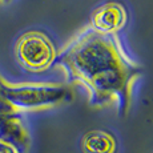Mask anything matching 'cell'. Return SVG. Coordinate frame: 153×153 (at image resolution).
<instances>
[{"instance_id": "obj_1", "label": "cell", "mask_w": 153, "mask_h": 153, "mask_svg": "<svg viewBox=\"0 0 153 153\" xmlns=\"http://www.w3.org/2000/svg\"><path fill=\"white\" fill-rule=\"evenodd\" d=\"M53 64L64 69L68 83L87 88L91 105L114 101L119 116H126L132 83L141 69L126 57L114 35L85 28L56 56Z\"/></svg>"}, {"instance_id": "obj_2", "label": "cell", "mask_w": 153, "mask_h": 153, "mask_svg": "<svg viewBox=\"0 0 153 153\" xmlns=\"http://www.w3.org/2000/svg\"><path fill=\"white\" fill-rule=\"evenodd\" d=\"M3 99L19 113L59 105L71 97V92L63 85L53 84H20L11 85L0 80Z\"/></svg>"}, {"instance_id": "obj_3", "label": "cell", "mask_w": 153, "mask_h": 153, "mask_svg": "<svg viewBox=\"0 0 153 153\" xmlns=\"http://www.w3.org/2000/svg\"><path fill=\"white\" fill-rule=\"evenodd\" d=\"M15 55L19 64L31 72H42L55 63L56 48L42 32L31 31L22 35L15 47Z\"/></svg>"}, {"instance_id": "obj_4", "label": "cell", "mask_w": 153, "mask_h": 153, "mask_svg": "<svg viewBox=\"0 0 153 153\" xmlns=\"http://www.w3.org/2000/svg\"><path fill=\"white\" fill-rule=\"evenodd\" d=\"M95 31L105 35H114L126 23V11L119 3H105L97 7L91 17Z\"/></svg>"}, {"instance_id": "obj_5", "label": "cell", "mask_w": 153, "mask_h": 153, "mask_svg": "<svg viewBox=\"0 0 153 153\" xmlns=\"http://www.w3.org/2000/svg\"><path fill=\"white\" fill-rule=\"evenodd\" d=\"M0 141L12 145L19 153L28 152L29 136L19 113H0Z\"/></svg>"}, {"instance_id": "obj_6", "label": "cell", "mask_w": 153, "mask_h": 153, "mask_svg": "<svg viewBox=\"0 0 153 153\" xmlns=\"http://www.w3.org/2000/svg\"><path fill=\"white\" fill-rule=\"evenodd\" d=\"M81 148L84 153H114L116 140L105 131H91L83 137Z\"/></svg>"}, {"instance_id": "obj_7", "label": "cell", "mask_w": 153, "mask_h": 153, "mask_svg": "<svg viewBox=\"0 0 153 153\" xmlns=\"http://www.w3.org/2000/svg\"><path fill=\"white\" fill-rule=\"evenodd\" d=\"M0 80H1V79H0ZM0 113H4V114H15V113H17V112L15 111L4 99H3L1 93H0Z\"/></svg>"}, {"instance_id": "obj_8", "label": "cell", "mask_w": 153, "mask_h": 153, "mask_svg": "<svg viewBox=\"0 0 153 153\" xmlns=\"http://www.w3.org/2000/svg\"><path fill=\"white\" fill-rule=\"evenodd\" d=\"M0 153H19L12 145L4 143V141H0Z\"/></svg>"}, {"instance_id": "obj_9", "label": "cell", "mask_w": 153, "mask_h": 153, "mask_svg": "<svg viewBox=\"0 0 153 153\" xmlns=\"http://www.w3.org/2000/svg\"><path fill=\"white\" fill-rule=\"evenodd\" d=\"M0 1H5V0H0Z\"/></svg>"}]
</instances>
